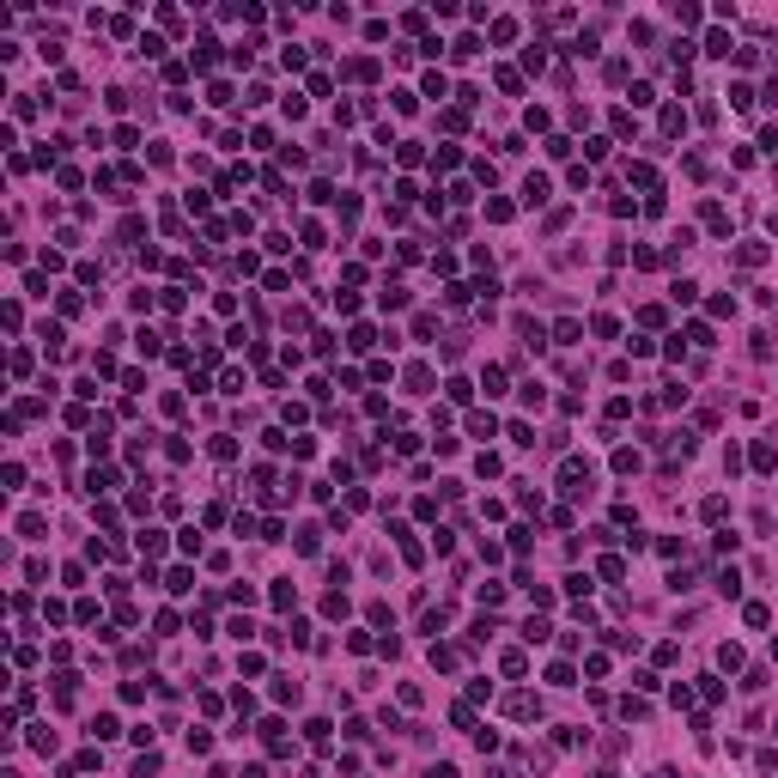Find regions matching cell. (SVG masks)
Listing matches in <instances>:
<instances>
[{
  "label": "cell",
  "mask_w": 778,
  "mask_h": 778,
  "mask_svg": "<svg viewBox=\"0 0 778 778\" xmlns=\"http://www.w3.org/2000/svg\"><path fill=\"white\" fill-rule=\"evenodd\" d=\"M548 195H553V183L541 177V170H535V177H523V201H529V207H541Z\"/></svg>",
  "instance_id": "obj_1"
},
{
  "label": "cell",
  "mask_w": 778,
  "mask_h": 778,
  "mask_svg": "<svg viewBox=\"0 0 778 778\" xmlns=\"http://www.w3.org/2000/svg\"><path fill=\"white\" fill-rule=\"evenodd\" d=\"M511 717H541V700L535 693H511Z\"/></svg>",
  "instance_id": "obj_2"
},
{
  "label": "cell",
  "mask_w": 778,
  "mask_h": 778,
  "mask_svg": "<svg viewBox=\"0 0 778 778\" xmlns=\"http://www.w3.org/2000/svg\"><path fill=\"white\" fill-rule=\"evenodd\" d=\"M578 335H584V322H572V317L553 322V341H560V347H578Z\"/></svg>",
  "instance_id": "obj_3"
},
{
  "label": "cell",
  "mask_w": 778,
  "mask_h": 778,
  "mask_svg": "<svg viewBox=\"0 0 778 778\" xmlns=\"http://www.w3.org/2000/svg\"><path fill=\"white\" fill-rule=\"evenodd\" d=\"M43 529H49V523L37 517V511H25V517H18V535H25V541H43Z\"/></svg>",
  "instance_id": "obj_4"
},
{
  "label": "cell",
  "mask_w": 778,
  "mask_h": 778,
  "mask_svg": "<svg viewBox=\"0 0 778 778\" xmlns=\"http://www.w3.org/2000/svg\"><path fill=\"white\" fill-rule=\"evenodd\" d=\"M468 432H474V438H493V432H499V420H493V413H468Z\"/></svg>",
  "instance_id": "obj_5"
},
{
  "label": "cell",
  "mask_w": 778,
  "mask_h": 778,
  "mask_svg": "<svg viewBox=\"0 0 778 778\" xmlns=\"http://www.w3.org/2000/svg\"><path fill=\"white\" fill-rule=\"evenodd\" d=\"M548 632H553V626L541 620V614H529V620H523V639H529V644H541V639H548Z\"/></svg>",
  "instance_id": "obj_6"
},
{
  "label": "cell",
  "mask_w": 778,
  "mask_h": 778,
  "mask_svg": "<svg viewBox=\"0 0 778 778\" xmlns=\"http://www.w3.org/2000/svg\"><path fill=\"white\" fill-rule=\"evenodd\" d=\"M450 55H456V61H474V55H481V37H456V43H450Z\"/></svg>",
  "instance_id": "obj_7"
},
{
  "label": "cell",
  "mask_w": 778,
  "mask_h": 778,
  "mask_svg": "<svg viewBox=\"0 0 778 778\" xmlns=\"http://www.w3.org/2000/svg\"><path fill=\"white\" fill-rule=\"evenodd\" d=\"M116 730H122V724H116V717H110V712H98V717H92V736H98V742H110V736H116Z\"/></svg>",
  "instance_id": "obj_8"
},
{
  "label": "cell",
  "mask_w": 778,
  "mask_h": 778,
  "mask_svg": "<svg viewBox=\"0 0 778 778\" xmlns=\"http://www.w3.org/2000/svg\"><path fill=\"white\" fill-rule=\"evenodd\" d=\"M444 626H450V608H432V614H426V620H420V632H432V639H438Z\"/></svg>",
  "instance_id": "obj_9"
},
{
  "label": "cell",
  "mask_w": 778,
  "mask_h": 778,
  "mask_svg": "<svg viewBox=\"0 0 778 778\" xmlns=\"http://www.w3.org/2000/svg\"><path fill=\"white\" fill-rule=\"evenodd\" d=\"M140 553H165V529H140Z\"/></svg>",
  "instance_id": "obj_10"
},
{
  "label": "cell",
  "mask_w": 778,
  "mask_h": 778,
  "mask_svg": "<svg viewBox=\"0 0 778 778\" xmlns=\"http://www.w3.org/2000/svg\"><path fill=\"white\" fill-rule=\"evenodd\" d=\"M274 700H280V705H286V700L298 705V681H292V675H280V681H274Z\"/></svg>",
  "instance_id": "obj_11"
},
{
  "label": "cell",
  "mask_w": 778,
  "mask_h": 778,
  "mask_svg": "<svg viewBox=\"0 0 778 778\" xmlns=\"http://www.w3.org/2000/svg\"><path fill=\"white\" fill-rule=\"evenodd\" d=\"M31 748H43V754H55V730H49V724H37V730H31Z\"/></svg>",
  "instance_id": "obj_12"
},
{
  "label": "cell",
  "mask_w": 778,
  "mask_h": 778,
  "mask_svg": "<svg viewBox=\"0 0 778 778\" xmlns=\"http://www.w3.org/2000/svg\"><path fill=\"white\" fill-rule=\"evenodd\" d=\"M669 292H675V305H693V298H700V286H693V280H675Z\"/></svg>",
  "instance_id": "obj_13"
},
{
  "label": "cell",
  "mask_w": 778,
  "mask_h": 778,
  "mask_svg": "<svg viewBox=\"0 0 778 778\" xmlns=\"http://www.w3.org/2000/svg\"><path fill=\"white\" fill-rule=\"evenodd\" d=\"M717 590L736 596V590H742V572H736V565H730V572H717Z\"/></svg>",
  "instance_id": "obj_14"
},
{
  "label": "cell",
  "mask_w": 778,
  "mask_h": 778,
  "mask_svg": "<svg viewBox=\"0 0 778 778\" xmlns=\"http://www.w3.org/2000/svg\"><path fill=\"white\" fill-rule=\"evenodd\" d=\"M305 736L322 748V742H329V717H310V724H305Z\"/></svg>",
  "instance_id": "obj_15"
},
{
  "label": "cell",
  "mask_w": 778,
  "mask_h": 778,
  "mask_svg": "<svg viewBox=\"0 0 778 778\" xmlns=\"http://www.w3.org/2000/svg\"><path fill=\"white\" fill-rule=\"evenodd\" d=\"M474 468H481V481H487V474H499V468H505V462H499V456H493V450H481V456H474Z\"/></svg>",
  "instance_id": "obj_16"
},
{
  "label": "cell",
  "mask_w": 778,
  "mask_h": 778,
  "mask_svg": "<svg viewBox=\"0 0 778 778\" xmlns=\"http://www.w3.org/2000/svg\"><path fill=\"white\" fill-rule=\"evenodd\" d=\"M426 98H450V79H444V73H426Z\"/></svg>",
  "instance_id": "obj_17"
},
{
  "label": "cell",
  "mask_w": 778,
  "mask_h": 778,
  "mask_svg": "<svg viewBox=\"0 0 778 778\" xmlns=\"http://www.w3.org/2000/svg\"><path fill=\"white\" fill-rule=\"evenodd\" d=\"M426 778H456V766H450V760H438V766H426Z\"/></svg>",
  "instance_id": "obj_18"
},
{
  "label": "cell",
  "mask_w": 778,
  "mask_h": 778,
  "mask_svg": "<svg viewBox=\"0 0 778 778\" xmlns=\"http://www.w3.org/2000/svg\"><path fill=\"white\" fill-rule=\"evenodd\" d=\"M651 778H675V772H669V766H656V772H651Z\"/></svg>",
  "instance_id": "obj_19"
},
{
  "label": "cell",
  "mask_w": 778,
  "mask_h": 778,
  "mask_svg": "<svg viewBox=\"0 0 778 778\" xmlns=\"http://www.w3.org/2000/svg\"><path fill=\"white\" fill-rule=\"evenodd\" d=\"M596 778H620V772H596Z\"/></svg>",
  "instance_id": "obj_20"
},
{
  "label": "cell",
  "mask_w": 778,
  "mask_h": 778,
  "mask_svg": "<svg viewBox=\"0 0 778 778\" xmlns=\"http://www.w3.org/2000/svg\"><path fill=\"white\" fill-rule=\"evenodd\" d=\"M772 730H778V724H772Z\"/></svg>",
  "instance_id": "obj_21"
}]
</instances>
